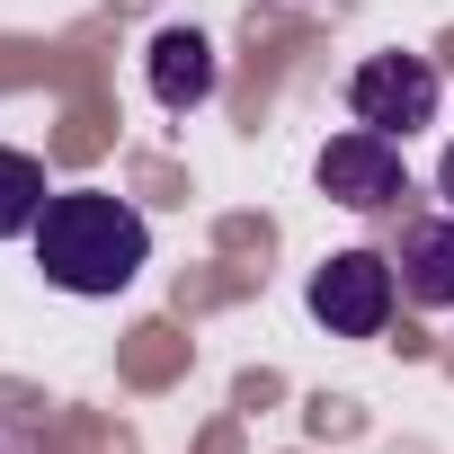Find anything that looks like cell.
Here are the masks:
<instances>
[{"mask_svg": "<svg viewBox=\"0 0 454 454\" xmlns=\"http://www.w3.org/2000/svg\"><path fill=\"white\" fill-rule=\"evenodd\" d=\"M143 81H152V98H160L169 116H187V107L214 98V45H205L196 27H160L152 54H143Z\"/></svg>", "mask_w": 454, "mask_h": 454, "instance_id": "6", "label": "cell"}, {"mask_svg": "<svg viewBox=\"0 0 454 454\" xmlns=\"http://www.w3.org/2000/svg\"><path fill=\"white\" fill-rule=\"evenodd\" d=\"M436 196H445V214H454V143H445V160H436Z\"/></svg>", "mask_w": 454, "mask_h": 454, "instance_id": "8", "label": "cell"}, {"mask_svg": "<svg viewBox=\"0 0 454 454\" xmlns=\"http://www.w3.org/2000/svg\"><path fill=\"white\" fill-rule=\"evenodd\" d=\"M45 205H54V187H45V160L0 143V241L36 232V223H45Z\"/></svg>", "mask_w": 454, "mask_h": 454, "instance_id": "7", "label": "cell"}, {"mask_svg": "<svg viewBox=\"0 0 454 454\" xmlns=\"http://www.w3.org/2000/svg\"><path fill=\"white\" fill-rule=\"evenodd\" d=\"M303 303H312V321L330 339H383L392 330V303H401V277H392L383 250H330L312 268Z\"/></svg>", "mask_w": 454, "mask_h": 454, "instance_id": "2", "label": "cell"}, {"mask_svg": "<svg viewBox=\"0 0 454 454\" xmlns=\"http://www.w3.org/2000/svg\"><path fill=\"white\" fill-rule=\"evenodd\" d=\"M312 178H321V196L348 205V214H401V196H410V160H401V143H392V134H365V125L330 134L321 160H312Z\"/></svg>", "mask_w": 454, "mask_h": 454, "instance_id": "4", "label": "cell"}, {"mask_svg": "<svg viewBox=\"0 0 454 454\" xmlns=\"http://www.w3.org/2000/svg\"><path fill=\"white\" fill-rule=\"evenodd\" d=\"M392 277H401V303H419V312H454V214H445V223H401Z\"/></svg>", "mask_w": 454, "mask_h": 454, "instance_id": "5", "label": "cell"}, {"mask_svg": "<svg viewBox=\"0 0 454 454\" xmlns=\"http://www.w3.org/2000/svg\"><path fill=\"white\" fill-rule=\"evenodd\" d=\"M436 98H445V81H436L427 54H365V63L348 72L356 125H365V134H392V143H410L419 125H436Z\"/></svg>", "mask_w": 454, "mask_h": 454, "instance_id": "3", "label": "cell"}, {"mask_svg": "<svg viewBox=\"0 0 454 454\" xmlns=\"http://www.w3.org/2000/svg\"><path fill=\"white\" fill-rule=\"evenodd\" d=\"M36 268H45V286L107 303L152 268V223L107 187H54V205L36 223Z\"/></svg>", "mask_w": 454, "mask_h": 454, "instance_id": "1", "label": "cell"}]
</instances>
